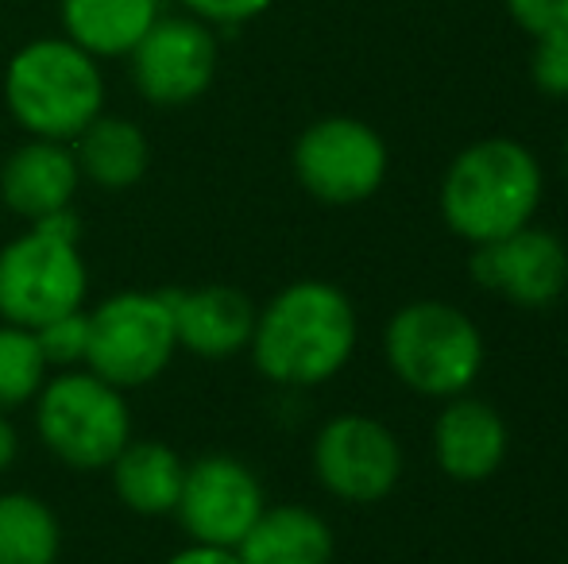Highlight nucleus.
I'll list each match as a JSON object with an SVG mask.
<instances>
[{"instance_id": "25", "label": "nucleus", "mask_w": 568, "mask_h": 564, "mask_svg": "<svg viewBox=\"0 0 568 564\" xmlns=\"http://www.w3.org/2000/svg\"><path fill=\"white\" fill-rule=\"evenodd\" d=\"M202 23H244L267 12L275 0H182Z\"/></svg>"}, {"instance_id": "24", "label": "nucleus", "mask_w": 568, "mask_h": 564, "mask_svg": "<svg viewBox=\"0 0 568 564\" xmlns=\"http://www.w3.org/2000/svg\"><path fill=\"white\" fill-rule=\"evenodd\" d=\"M503 4L530 39L568 35V0H503Z\"/></svg>"}, {"instance_id": "13", "label": "nucleus", "mask_w": 568, "mask_h": 564, "mask_svg": "<svg viewBox=\"0 0 568 564\" xmlns=\"http://www.w3.org/2000/svg\"><path fill=\"white\" fill-rule=\"evenodd\" d=\"M166 301L174 314L179 348H186L197 360H232L252 345L260 309L240 286L210 283L194 290H166Z\"/></svg>"}, {"instance_id": "8", "label": "nucleus", "mask_w": 568, "mask_h": 564, "mask_svg": "<svg viewBox=\"0 0 568 564\" xmlns=\"http://www.w3.org/2000/svg\"><path fill=\"white\" fill-rule=\"evenodd\" d=\"M387 171V143L356 116H322L294 143V178L322 205L367 202L379 194Z\"/></svg>"}, {"instance_id": "26", "label": "nucleus", "mask_w": 568, "mask_h": 564, "mask_svg": "<svg viewBox=\"0 0 568 564\" xmlns=\"http://www.w3.org/2000/svg\"><path fill=\"white\" fill-rule=\"evenodd\" d=\"M166 564H240V557L232 550H217V545H197V542H190L186 550H179Z\"/></svg>"}, {"instance_id": "27", "label": "nucleus", "mask_w": 568, "mask_h": 564, "mask_svg": "<svg viewBox=\"0 0 568 564\" xmlns=\"http://www.w3.org/2000/svg\"><path fill=\"white\" fill-rule=\"evenodd\" d=\"M16 457H20V437H16V425L4 418V410H0V472H8L16 464Z\"/></svg>"}, {"instance_id": "9", "label": "nucleus", "mask_w": 568, "mask_h": 564, "mask_svg": "<svg viewBox=\"0 0 568 564\" xmlns=\"http://www.w3.org/2000/svg\"><path fill=\"white\" fill-rule=\"evenodd\" d=\"M314 475L333 499L372 506L403 480V444L395 429L367 414H337L314 437Z\"/></svg>"}, {"instance_id": "23", "label": "nucleus", "mask_w": 568, "mask_h": 564, "mask_svg": "<svg viewBox=\"0 0 568 564\" xmlns=\"http://www.w3.org/2000/svg\"><path fill=\"white\" fill-rule=\"evenodd\" d=\"M530 78L546 98H568V35L534 39Z\"/></svg>"}, {"instance_id": "3", "label": "nucleus", "mask_w": 568, "mask_h": 564, "mask_svg": "<svg viewBox=\"0 0 568 564\" xmlns=\"http://www.w3.org/2000/svg\"><path fill=\"white\" fill-rule=\"evenodd\" d=\"M4 105L28 136L70 143L105 109V78L70 39H36L8 62Z\"/></svg>"}, {"instance_id": "15", "label": "nucleus", "mask_w": 568, "mask_h": 564, "mask_svg": "<svg viewBox=\"0 0 568 564\" xmlns=\"http://www.w3.org/2000/svg\"><path fill=\"white\" fill-rule=\"evenodd\" d=\"M78 186H82V174H78L74 151L59 140L31 136L0 163V202L28 225L70 209Z\"/></svg>"}, {"instance_id": "20", "label": "nucleus", "mask_w": 568, "mask_h": 564, "mask_svg": "<svg viewBox=\"0 0 568 564\" xmlns=\"http://www.w3.org/2000/svg\"><path fill=\"white\" fill-rule=\"evenodd\" d=\"M59 514L31 491L0 495V564H59Z\"/></svg>"}, {"instance_id": "16", "label": "nucleus", "mask_w": 568, "mask_h": 564, "mask_svg": "<svg viewBox=\"0 0 568 564\" xmlns=\"http://www.w3.org/2000/svg\"><path fill=\"white\" fill-rule=\"evenodd\" d=\"M232 553L240 564H333L337 537L317 511L302 503H278L263 506Z\"/></svg>"}, {"instance_id": "28", "label": "nucleus", "mask_w": 568, "mask_h": 564, "mask_svg": "<svg viewBox=\"0 0 568 564\" xmlns=\"http://www.w3.org/2000/svg\"><path fill=\"white\" fill-rule=\"evenodd\" d=\"M565 174H568V140H565Z\"/></svg>"}, {"instance_id": "21", "label": "nucleus", "mask_w": 568, "mask_h": 564, "mask_svg": "<svg viewBox=\"0 0 568 564\" xmlns=\"http://www.w3.org/2000/svg\"><path fill=\"white\" fill-rule=\"evenodd\" d=\"M47 383V360L36 329L0 321V410L36 402Z\"/></svg>"}, {"instance_id": "4", "label": "nucleus", "mask_w": 568, "mask_h": 564, "mask_svg": "<svg viewBox=\"0 0 568 564\" xmlns=\"http://www.w3.org/2000/svg\"><path fill=\"white\" fill-rule=\"evenodd\" d=\"M78 240L82 221L74 209H62L0 248V321L39 329L82 309L90 271Z\"/></svg>"}, {"instance_id": "10", "label": "nucleus", "mask_w": 568, "mask_h": 564, "mask_svg": "<svg viewBox=\"0 0 568 564\" xmlns=\"http://www.w3.org/2000/svg\"><path fill=\"white\" fill-rule=\"evenodd\" d=\"M267 506L260 475L236 457L210 452L186 464L182 495L174 506V519L197 545H217V550H236L240 537L252 530V522Z\"/></svg>"}, {"instance_id": "14", "label": "nucleus", "mask_w": 568, "mask_h": 564, "mask_svg": "<svg viewBox=\"0 0 568 564\" xmlns=\"http://www.w3.org/2000/svg\"><path fill=\"white\" fill-rule=\"evenodd\" d=\"M510 449V429L484 399L456 394L445 399L434 422V460L456 483H484L503 468Z\"/></svg>"}, {"instance_id": "1", "label": "nucleus", "mask_w": 568, "mask_h": 564, "mask_svg": "<svg viewBox=\"0 0 568 564\" xmlns=\"http://www.w3.org/2000/svg\"><path fill=\"white\" fill-rule=\"evenodd\" d=\"M359 340V317L341 286L298 279L255 314L252 363L267 383L310 391L348 368Z\"/></svg>"}, {"instance_id": "6", "label": "nucleus", "mask_w": 568, "mask_h": 564, "mask_svg": "<svg viewBox=\"0 0 568 564\" xmlns=\"http://www.w3.org/2000/svg\"><path fill=\"white\" fill-rule=\"evenodd\" d=\"M36 429L54 460L78 472H98L132 441V410L113 383L67 368L36 394Z\"/></svg>"}, {"instance_id": "22", "label": "nucleus", "mask_w": 568, "mask_h": 564, "mask_svg": "<svg viewBox=\"0 0 568 564\" xmlns=\"http://www.w3.org/2000/svg\"><path fill=\"white\" fill-rule=\"evenodd\" d=\"M36 340L43 348L47 368H78V363H85V348H90V314L74 309V314L54 317V321L39 325Z\"/></svg>"}, {"instance_id": "5", "label": "nucleus", "mask_w": 568, "mask_h": 564, "mask_svg": "<svg viewBox=\"0 0 568 564\" xmlns=\"http://www.w3.org/2000/svg\"><path fill=\"white\" fill-rule=\"evenodd\" d=\"M387 368L422 399L468 394L487 360L479 325L453 301L422 298L403 306L383 332Z\"/></svg>"}, {"instance_id": "7", "label": "nucleus", "mask_w": 568, "mask_h": 564, "mask_svg": "<svg viewBox=\"0 0 568 564\" xmlns=\"http://www.w3.org/2000/svg\"><path fill=\"white\" fill-rule=\"evenodd\" d=\"M179 352L166 290H120L90 309L85 371L116 391H140L171 368Z\"/></svg>"}, {"instance_id": "17", "label": "nucleus", "mask_w": 568, "mask_h": 564, "mask_svg": "<svg viewBox=\"0 0 568 564\" xmlns=\"http://www.w3.org/2000/svg\"><path fill=\"white\" fill-rule=\"evenodd\" d=\"M113 495L140 519H166L174 514L186 480V460L163 441H128L109 464Z\"/></svg>"}, {"instance_id": "2", "label": "nucleus", "mask_w": 568, "mask_h": 564, "mask_svg": "<svg viewBox=\"0 0 568 564\" xmlns=\"http://www.w3.org/2000/svg\"><path fill=\"white\" fill-rule=\"evenodd\" d=\"M546 197V171L526 143L510 136L476 140L449 163L437 189V209L464 244L503 240L534 225Z\"/></svg>"}, {"instance_id": "12", "label": "nucleus", "mask_w": 568, "mask_h": 564, "mask_svg": "<svg viewBox=\"0 0 568 564\" xmlns=\"http://www.w3.org/2000/svg\"><path fill=\"white\" fill-rule=\"evenodd\" d=\"M217 35L202 20H155L132 47V78L143 101L182 109L197 101L217 78Z\"/></svg>"}, {"instance_id": "11", "label": "nucleus", "mask_w": 568, "mask_h": 564, "mask_svg": "<svg viewBox=\"0 0 568 564\" xmlns=\"http://www.w3.org/2000/svg\"><path fill=\"white\" fill-rule=\"evenodd\" d=\"M471 283L518 309H546L568 294V244L549 228L526 225L479 244L468 259Z\"/></svg>"}, {"instance_id": "19", "label": "nucleus", "mask_w": 568, "mask_h": 564, "mask_svg": "<svg viewBox=\"0 0 568 564\" xmlns=\"http://www.w3.org/2000/svg\"><path fill=\"white\" fill-rule=\"evenodd\" d=\"M159 20V0H62V28L93 59H120Z\"/></svg>"}, {"instance_id": "18", "label": "nucleus", "mask_w": 568, "mask_h": 564, "mask_svg": "<svg viewBox=\"0 0 568 564\" xmlns=\"http://www.w3.org/2000/svg\"><path fill=\"white\" fill-rule=\"evenodd\" d=\"M74 163L85 182L101 189H128L148 174L151 166V143L140 124L124 116H105L90 121L74 136Z\"/></svg>"}]
</instances>
